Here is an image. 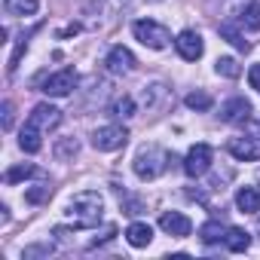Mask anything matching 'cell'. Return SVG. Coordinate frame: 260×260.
I'll use <instances>...</instances> for the list:
<instances>
[{"instance_id": "6da1fadb", "label": "cell", "mask_w": 260, "mask_h": 260, "mask_svg": "<svg viewBox=\"0 0 260 260\" xmlns=\"http://www.w3.org/2000/svg\"><path fill=\"white\" fill-rule=\"evenodd\" d=\"M169 162H175V156H169V153H166L162 147H156V144H147V147L138 150L132 169H135V175H138L141 181H153V178H159V175L169 169Z\"/></svg>"}, {"instance_id": "4316f807", "label": "cell", "mask_w": 260, "mask_h": 260, "mask_svg": "<svg viewBox=\"0 0 260 260\" xmlns=\"http://www.w3.org/2000/svg\"><path fill=\"white\" fill-rule=\"evenodd\" d=\"M40 254H52V245H34V248H25V257H40Z\"/></svg>"}, {"instance_id": "4fadbf2b", "label": "cell", "mask_w": 260, "mask_h": 260, "mask_svg": "<svg viewBox=\"0 0 260 260\" xmlns=\"http://www.w3.org/2000/svg\"><path fill=\"white\" fill-rule=\"evenodd\" d=\"M236 208L242 214H257L260 211V190L257 187H242L236 193Z\"/></svg>"}, {"instance_id": "7c38bea8", "label": "cell", "mask_w": 260, "mask_h": 260, "mask_svg": "<svg viewBox=\"0 0 260 260\" xmlns=\"http://www.w3.org/2000/svg\"><path fill=\"white\" fill-rule=\"evenodd\" d=\"M226 150H230L236 159H242V162H254V159H260V144H257L254 138H230Z\"/></svg>"}, {"instance_id": "44dd1931", "label": "cell", "mask_w": 260, "mask_h": 260, "mask_svg": "<svg viewBox=\"0 0 260 260\" xmlns=\"http://www.w3.org/2000/svg\"><path fill=\"white\" fill-rule=\"evenodd\" d=\"M31 175H37V169H34L31 162H22V166H13V169L4 175V181H7V184H19V181H25V178H31Z\"/></svg>"}, {"instance_id": "d6986e66", "label": "cell", "mask_w": 260, "mask_h": 260, "mask_svg": "<svg viewBox=\"0 0 260 260\" xmlns=\"http://www.w3.org/2000/svg\"><path fill=\"white\" fill-rule=\"evenodd\" d=\"M239 25L245 31H260V4H248L239 16Z\"/></svg>"}, {"instance_id": "8fae6325", "label": "cell", "mask_w": 260, "mask_h": 260, "mask_svg": "<svg viewBox=\"0 0 260 260\" xmlns=\"http://www.w3.org/2000/svg\"><path fill=\"white\" fill-rule=\"evenodd\" d=\"M159 226H162V233H169V236H175V239H184V236H190V230H193L190 217L181 214V211H166V214L159 217Z\"/></svg>"}, {"instance_id": "2e32d148", "label": "cell", "mask_w": 260, "mask_h": 260, "mask_svg": "<svg viewBox=\"0 0 260 260\" xmlns=\"http://www.w3.org/2000/svg\"><path fill=\"white\" fill-rule=\"evenodd\" d=\"M4 10H7V16L28 19L40 10V0H4Z\"/></svg>"}, {"instance_id": "30bf717a", "label": "cell", "mask_w": 260, "mask_h": 260, "mask_svg": "<svg viewBox=\"0 0 260 260\" xmlns=\"http://www.w3.org/2000/svg\"><path fill=\"white\" fill-rule=\"evenodd\" d=\"M104 64H107L110 74H132V71H135V55L128 52L125 46H113V49L107 52Z\"/></svg>"}, {"instance_id": "484cf974", "label": "cell", "mask_w": 260, "mask_h": 260, "mask_svg": "<svg viewBox=\"0 0 260 260\" xmlns=\"http://www.w3.org/2000/svg\"><path fill=\"white\" fill-rule=\"evenodd\" d=\"M71 153H77V141H74V138L61 141V144H58V150H55V156H58V159H64V156H71Z\"/></svg>"}, {"instance_id": "277c9868", "label": "cell", "mask_w": 260, "mask_h": 260, "mask_svg": "<svg viewBox=\"0 0 260 260\" xmlns=\"http://www.w3.org/2000/svg\"><path fill=\"white\" fill-rule=\"evenodd\" d=\"M125 141H128V128L125 125H101V128L92 132V147L104 150V153L125 147Z\"/></svg>"}, {"instance_id": "7402d4cb", "label": "cell", "mask_w": 260, "mask_h": 260, "mask_svg": "<svg viewBox=\"0 0 260 260\" xmlns=\"http://www.w3.org/2000/svg\"><path fill=\"white\" fill-rule=\"evenodd\" d=\"M214 71H217L220 77H239V64H236V58H230V55L217 58V61H214Z\"/></svg>"}, {"instance_id": "f1b7e54d", "label": "cell", "mask_w": 260, "mask_h": 260, "mask_svg": "<svg viewBox=\"0 0 260 260\" xmlns=\"http://www.w3.org/2000/svg\"><path fill=\"white\" fill-rule=\"evenodd\" d=\"M4 128H13V101H4Z\"/></svg>"}, {"instance_id": "d4e9b609", "label": "cell", "mask_w": 260, "mask_h": 260, "mask_svg": "<svg viewBox=\"0 0 260 260\" xmlns=\"http://www.w3.org/2000/svg\"><path fill=\"white\" fill-rule=\"evenodd\" d=\"M49 193H52V187H46V184H40V187H34V190H28L25 196H28V202H43V199H49Z\"/></svg>"}, {"instance_id": "7a4b0ae2", "label": "cell", "mask_w": 260, "mask_h": 260, "mask_svg": "<svg viewBox=\"0 0 260 260\" xmlns=\"http://www.w3.org/2000/svg\"><path fill=\"white\" fill-rule=\"evenodd\" d=\"M101 211H104V199L95 190H83L71 199V214L77 217V226H95L101 220Z\"/></svg>"}, {"instance_id": "9a60e30c", "label": "cell", "mask_w": 260, "mask_h": 260, "mask_svg": "<svg viewBox=\"0 0 260 260\" xmlns=\"http://www.w3.org/2000/svg\"><path fill=\"white\" fill-rule=\"evenodd\" d=\"M223 242H226V248H230L233 254H242V251L251 248V233H245L242 226H230L226 236H223Z\"/></svg>"}, {"instance_id": "ba28073f", "label": "cell", "mask_w": 260, "mask_h": 260, "mask_svg": "<svg viewBox=\"0 0 260 260\" xmlns=\"http://www.w3.org/2000/svg\"><path fill=\"white\" fill-rule=\"evenodd\" d=\"M61 122V110L52 107V104H37L28 116V125H34L37 132H49V128H55Z\"/></svg>"}, {"instance_id": "52a82bcc", "label": "cell", "mask_w": 260, "mask_h": 260, "mask_svg": "<svg viewBox=\"0 0 260 260\" xmlns=\"http://www.w3.org/2000/svg\"><path fill=\"white\" fill-rule=\"evenodd\" d=\"M175 46H178V55L184 61H199L202 52H205V43H202V37L196 31H181L175 37Z\"/></svg>"}, {"instance_id": "9c48e42d", "label": "cell", "mask_w": 260, "mask_h": 260, "mask_svg": "<svg viewBox=\"0 0 260 260\" xmlns=\"http://www.w3.org/2000/svg\"><path fill=\"white\" fill-rule=\"evenodd\" d=\"M251 101H245V98H230L223 107H220V119L223 122H233V125H242V122H248L251 119Z\"/></svg>"}, {"instance_id": "3957f363", "label": "cell", "mask_w": 260, "mask_h": 260, "mask_svg": "<svg viewBox=\"0 0 260 260\" xmlns=\"http://www.w3.org/2000/svg\"><path fill=\"white\" fill-rule=\"evenodd\" d=\"M132 34H135V40H141V43L150 46V49H166V46L172 43V31H169L166 25L153 22V19L135 22V25H132Z\"/></svg>"}, {"instance_id": "5b68a950", "label": "cell", "mask_w": 260, "mask_h": 260, "mask_svg": "<svg viewBox=\"0 0 260 260\" xmlns=\"http://www.w3.org/2000/svg\"><path fill=\"white\" fill-rule=\"evenodd\" d=\"M211 162H214V150L208 144H193L187 150V156H184V172L190 178H202L211 169Z\"/></svg>"}, {"instance_id": "5bb4252c", "label": "cell", "mask_w": 260, "mask_h": 260, "mask_svg": "<svg viewBox=\"0 0 260 260\" xmlns=\"http://www.w3.org/2000/svg\"><path fill=\"white\" fill-rule=\"evenodd\" d=\"M125 239H128V245H132V248H147L153 242V226L138 220V223H132V226L125 230Z\"/></svg>"}, {"instance_id": "83f0119b", "label": "cell", "mask_w": 260, "mask_h": 260, "mask_svg": "<svg viewBox=\"0 0 260 260\" xmlns=\"http://www.w3.org/2000/svg\"><path fill=\"white\" fill-rule=\"evenodd\" d=\"M248 83H251V89L260 92V64H251V71H248Z\"/></svg>"}, {"instance_id": "8992f818", "label": "cell", "mask_w": 260, "mask_h": 260, "mask_svg": "<svg viewBox=\"0 0 260 260\" xmlns=\"http://www.w3.org/2000/svg\"><path fill=\"white\" fill-rule=\"evenodd\" d=\"M77 86V71L74 68H61L55 74H49L43 80V92L52 95V98H61V95H71V89Z\"/></svg>"}, {"instance_id": "cb8c5ba5", "label": "cell", "mask_w": 260, "mask_h": 260, "mask_svg": "<svg viewBox=\"0 0 260 260\" xmlns=\"http://www.w3.org/2000/svg\"><path fill=\"white\" fill-rule=\"evenodd\" d=\"M113 113H116V116H122V119H128V116H135V101L128 98V95L116 98V104H113Z\"/></svg>"}, {"instance_id": "ac0fdd59", "label": "cell", "mask_w": 260, "mask_h": 260, "mask_svg": "<svg viewBox=\"0 0 260 260\" xmlns=\"http://www.w3.org/2000/svg\"><path fill=\"white\" fill-rule=\"evenodd\" d=\"M223 236H226V226H223L220 220H208V223L199 226V239H202L205 245H214V242H220Z\"/></svg>"}, {"instance_id": "603a6c76", "label": "cell", "mask_w": 260, "mask_h": 260, "mask_svg": "<svg viewBox=\"0 0 260 260\" xmlns=\"http://www.w3.org/2000/svg\"><path fill=\"white\" fill-rule=\"evenodd\" d=\"M187 107L190 110H208L211 107V95L208 92H190L187 95Z\"/></svg>"}, {"instance_id": "e0dca14e", "label": "cell", "mask_w": 260, "mask_h": 260, "mask_svg": "<svg viewBox=\"0 0 260 260\" xmlns=\"http://www.w3.org/2000/svg\"><path fill=\"white\" fill-rule=\"evenodd\" d=\"M40 135H43V132H37L34 125L25 122L22 135H19V147H22L25 153H40V150H43V138H40Z\"/></svg>"}, {"instance_id": "ffe728a7", "label": "cell", "mask_w": 260, "mask_h": 260, "mask_svg": "<svg viewBox=\"0 0 260 260\" xmlns=\"http://www.w3.org/2000/svg\"><path fill=\"white\" fill-rule=\"evenodd\" d=\"M217 31H220V37H223L226 43H233L236 49H242V52L248 49V40H245V37L239 34V28H236V25H230V22H223V25H220Z\"/></svg>"}]
</instances>
